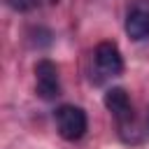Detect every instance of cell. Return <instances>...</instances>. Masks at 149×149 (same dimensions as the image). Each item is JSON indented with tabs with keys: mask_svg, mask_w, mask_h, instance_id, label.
<instances>
[{
	"mask_svg": "<svg viewBox=\"0 0 149 149\" xmlns=\"http://www.w3.org/2000/svg\"><path fill=\"white\" fill-rule=\"evenodd\" d=\"M58 0H7V5L16 12H28V9H35V7H42V5H54Z\"/></svg>",
	"mask_w": 149,
	"mask_h": 149,
	"instance_id": "cell-6",
	"label": "cell"
},
{
	"mask_svg": "<svg viewBox=\"0 0 149 149\" xmlns=\"http://www.w3.org/2000/svg\"><path fill=\"white\" fill-rule=\"evenodd\" d=\"M123 72V58L114 42H100L93 49V74L91 79L95 84H102L105 79L119 77Z\"/></svg>",
	"mask_w": 149,
	"mask_h": 149,
	"instance_id": "cell-1",
	"label": "cell"
},
{
	"mask_svg": "<svg viewBox=\"0 0 149 149\" xmlns=\"http://www.w3.org/2000/svg\"><path fill=\"white\" fill-rule=\"evenodd\" d=\"M105 107L112 112V116L119 121V123H126L133 119V105H130V98L123 88L114 86L105 93Z\"/></svg>",
	"mask_w": 149,
	"mask_h": 149,
	"instance_id": "cell-4",
	"label": "cell"
},
{
	"mask_svg": "<svg viewBox=\"0 0 149 149\" xmlns=\"http://www.w3.org/2000/svg\"><path fill=\"white\" fill-rule=\"evenodd\" d=\"M54 119H56V128H58L61 137L63 140H70V142L84 137V133L88 128L86 112L81 107H77V105H61L56 109Z\"/></svg>",
	"mask_w": 149,
	"mask_h": 149,
	"instance_id": "cell-2",
	"label": "cell"
},
{
	"mask_svg": "<svg viewBox=\"0 0 149 149\" xmlns=\"http://www.w3.org/2000/svg\"><path fill=\"white\" fill-rule=\"evenodd\" d=\"M35 91L42 100H54L61 95V77H58V68L56 63H51L49 58L37 61L35 65Z\"/></svg>",
	"mask_w": 149,
	"mask_h": 149,
	"instance_id": "cell-3",
	"label": "cell"
},
{
	"mask_svg": "<svg viewBox=\"0 0 149 149\" xmlns=\"http://www.w3.org/2000/svg\"><path fill=\"white\" fill-rule=\"evenodd\" d=\"M126 33L130 40H147L149 37V7L135 5L126 16Z\"/></svg>",
	"mask_w": 149,
	"mask_h": 149,
	"instance_id": "cell-5",
	"label": "cell"
},
{
	"mask_svg": "<svg viewBox=\"0 0 149 149\" xmlns=\"http://www.w3.org/2000/svg\"><path fill=\"white\" fill-rule=\"evenodd\" d=\"M147 119H149V116H147Z\"/></svg>",
	"mask_w": 149,
	"mask_h": 149,
	"instance_id": "cell-7",
	"label": "cell"
}]
</instances>
